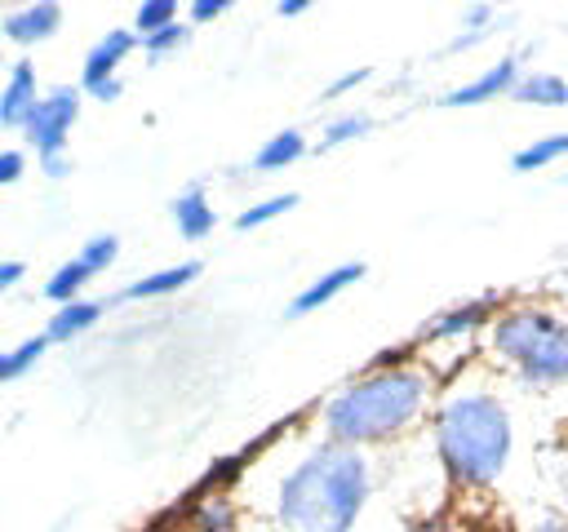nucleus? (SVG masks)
<instances>
[{
	"instance_id": "obj_1",
	"label": "nucleus",
	"mask_w": 568,
	"mask_h": 532,
	"mask_svg": "<svg viewBox=\"0 0 568 532\" xmlns=\"http://www.w3.org/2000/svg\"><path fill=\"white\" fill-rule=\"evenodd\" d=\"M373 497V466L359 448L320 443L280 483L271 523L275 532H355Z\"/></svg>"
},
{
	"instance_id": "obj_2",
	"label": "nucleus",
	"mask_w": 568,
	"mask_h": 532,
	"mask_svg": "<svg viewBox=\"0 0 568 532\" xmlns=\"http://www.w3.org/2000/svg\"><path fill=\"white\" fill-rule=\"evenodd\" d=\"M435 395V377L417 364H373L359 381L324 403V430L333 443L364 448L399 439Z\"/></svg>"
},
{
	"instance_id": "obj_3",
	"label": "nucleus",
	"mask_w": 568,
	"mask_h": 532,
	"mask_svg": "<svg viewBox=\"0 0 568 532\" xmlns=\"http://www.w3.org/2000/svg\"><path fill=\"white\" fill-rule=\"evenodd\" d=\"M435 457L462 488H493L515 452L510 408L493 390H453L435 412Z\"/></svg>"
},
{
	"instance_id": "obj_4",
	"label": "nucleus",
	"mask_w": 568,
	"mask_h": 532,
	"mask_svg": "<svg viewBox=\"0 0 568 532\" xmlns=\"http://www.w3.org/2000/svg\"><path fill=\"white\" fill-rule=\"evenodd\" d=\"M493 359L506 364L524 386H568V319L546 306H506L488 328Z\"/></svg>"
},
{
	"instance_id": "obj_5",
	"label": "nucleus",
	"mask_w": 568,
	"mask_h": 532,
	"mask_svg": "<svg viewBox=\"0 0 568 532\" xmlns=\"http://www.w3.org/2000/svg\"><path fill=\"white\" fill-rule=\"evenodd\" d=\"M80 120V89H53V93H44L36 106H31V115H27V124H22V133H27V142L36 146V155L40 160H58L62 151H67V137H71V124Z\"/></svg>"
},
{
	"instance_id": "obj_6",
	"label": "nucleus",
	"mask_w": 568,
	"mask_h": 532,
	"mask_svg": "<svg viewBox=\"0 0 568 532\" xmlns=\"http://www.w3.org/2000/svg\"><path fill=\"white\" fill-rule=\"evenodd\" d=\"M515 84H519V53H506V58L493 62L484 75L466 80L462 89L444 93L439 102H444V106H479V102H493V98H510Z\"/></svg>"
},
{
	"instance_id": "obj_7",
	"label": "nucleus",
	"mask_w": 568,
	"mask_h": 532,
	"mask_svg": "<svg viewBox=\"0 0 568 532\" xmlns=\"http://www.w3.org/2000/svg\"><path fill=\"white\" fill-rule=\"evenodd\" d=\"M142 44V35H133L129 27H115V31H106L89 53H84V71H80V89H89V84H102V80H115V66L133 53Z\"/></svg>"
},
{
	"instance_id": "obj_8",
	"label": "nucleus",
	"mask_w": 568,
	"mask_h": 532,
	"mask_svg": "<svg viewBox=\"0 0 568 532\" xmlns=\"http://www.w3.org/2000/svg\"><path fill=\"white\" fill-rule=\"evenodd\" d=\"M355 279H364V262H342V266L324 270L320 279H311V284L288 301V319H297V315H311V310L328 306V301H333L342 288H351Z\"/></svg>"
},
{
	"instance_id": "obj_9",
	"label": "nucleus",
	"mask_w": 568,
	"mask_h": 532,
	"mask_svg": "<svg viewBox=\"0 0 568 532\" xmlns=\"http://www.w3.org/2000/svg\"><path fill=\"white\" fill-rule=\"evenodd\" d=\"M497 306H501V297H497V293L475 297V301H462V306H453V310L435 315V319L422 328V341H448V337H462V332L479 328L484 319H493V310H497Z\"/></svg>"
},
{
	"instance_id": "obj_10",
	"label": "nucleus",
	"mask_w": 568,
	"mask_h": 532,
	"mask_svg": "<svg viewBox=\"0 0 568 532\" xmlns=\"http://www.w3.org/2000/svg\"><path fill=\"white\" fill-rule=\"evenodd\" d=\"M58 27H62V9H58L53 0H36V4L13 9V13L4 18V35H9L13 44H40V40H49Z\"/></svg>"
},
{
	"instance_id": "obj_11",
	"label": "nucleus",
	"mask_w": 568,
	"mask_h": 532,
	"mask_svg": "<svg viewBox=\"0 0 568 532\" xmlns=\"http://www.w3.org/2000/svg\"><path fill=\"white\" fill-rule=\"evenodd\" d=\"M36 102H40V93H36V66L31 62H18L9 71V84L0 89V124L4 129H22Z\"/></svg>"
},
{
	"instance_id": "obj_12",
	"label": "nucleus",
	"mask_w": 568,
	"mask_h": 532,
	"mask_svg": "<svg viewBox=\"0 0 568 532\" xmlns=\"http://www.w3.org/2000/svg\"><path fill=\"white\" fill-rule=\"evenodd\" d=\"M173 222H178V235L182 239H204V235H213V226H217V213H213V204H209V195H204V186H186L178 200H173Z\"/></svg>"
},
{
	"instance_id": "obj_13",
	"label": "nucleus",
	"mask_w": 568,
	"mask_h": 532,
	"mask_svg": "<svg viewBox=\"0 0 568 532\" xmlns=\"http://www.w3.org/2000/svg\"><path fill=\"white\" fill-rule=\"evenodd\" d=\"M200 275V262H178V266H164V270H151L142 279H133L115 301H151V297H169L178 288H186L191 279Z\"/></svg>"
},
{
	"instance_id": "obj_14",
	"label": "nucleus",
	"mask_w": 568,
	"mask_h": 532,
	"mask_svg": "<svg viewBox=\"0 0 568 532\" xmlns=\"http://www.w3.org/2000/svg\"><path fill=\"white\" fill-rule=\"evenodd\" d=\"M510 98L519 106H568V84L555 71H528V75H519Z\"/></svg>"
},
{
	"instance_id": "obj_15",
	"label": "nucleus",
	"mask_w": 568,
	"mask_h": 532,
	"mask_svg": "<svg viewBox=\"0 0 568 532\" xmlns=\"http://www.w3.org/2000/svg\"><path fill=\"white\" fill-rule=\"evenodd\" d=\"M102 310H106V301H67V306H58V315L49 319L44 337H49V341H71V337L89 332V328L102 319Z\"/></svg>"
},
{
	"instance_id": "obj_16",
	"label": "nucleus",
	"mask_w": 568,
	"mask_h": 532,
	"mask_svg": "<svg viewBox=\"0 0 568 532\" xmlns=\"http://www.w3.org/2000/svg\"><path fill=\"white\" fill-rule=\"evenodd\" d=\"M302 155H306V137H302L297 129H284V133H275L271 142H262V146H257L253 168H257V173H275V168L297 164Z\"/></svg>"
},
{
	"instance_id": "obj_17",
	"label": "nucleus",
	"mask_w": 568,
	"mask_h": 532,
	"mask_svg": "<svg viewBox=\"0 0 568 532\" xmlns=\"http://www.w3.org/2000/svg\"><path fill=\"white\" fill-rule=\"evenodd\" d=\"M564 155H568V133H550V137H537L532 146L515 151V155H510V168H515V173H537V168H550V164L564 160Z\"/></svg>"
},
{
	"instance_id": "obj_18",
	"label": "nucleus",
	"mask_w": 568,
	"mask_h": 532,
	"mask_svg": "<svg viewBox=\"0 0 568 532\" xmlns=\"http://www.w3.org/2000/svg\"><path fill=\"white\" fill-rule=\"evenodd\" d=\"M93 279V270L80 262V257H71V262H62L53 275H49V284H44V297L49 301H58V306H67V301H80V288Z\"/></svg>"
},
{
	"instance_id": "obj_19",
	"label": "nucleus",
	"mask_w": 568,
	"mask_h": 532,
	"mask_svg": "<svg viewBox=\"0 0 568 532\" xmlns=\"http://www.w3.org/2000/svg\"><path fill=\"white\" fill-rule=\"evenodd\" d=\"M186 532H235V505H231V497H204L191 510V528Z\"/></svg>"
},
{
	"instance_id": "obj_20",
	"label": "nucleus",
	"mask_w": 568,
	"mask_h": 532,
	"mask_svg": "<svg viewBox=\"0 0 568 532\" xmlns=\"http://www.w3.org/2000/svg\"><path fill=\"white\" fill-rule=\"evenodd\" d=\"M288 208H297V195H293V191L271 195V200H257V204H248V208L235 217V231H257V226L275 222V217H280V213H288Z\"/></svg>"
},
{
	"instance_id": "obj_21",
	"label": "nucleus",
	"mask_w": 568,
	"mask_h": 532,
	"mask_svg": "<svg viewBox=\"0 0 568 532\" xmlns=\"http://www.w3.org/2000/svg\"><path fill=\"white\" fill-rule=\"evenodd\" d=\"M169 22H178V0H146V4H138V13H133V31H142V35H155V31H164Z\"/></svg>"
},
{
	"instance_id": "obj_22",
	"label": "nucleus",
	"mask_w": 568,
	"mask_h": 532,
	"mask_svg": "<svg viewBox=\"0 0 568 532\" xmlns=\"http://www.w3.org/2000/svg\"><path fill=\"white\" fill-rule=\"evenodd\" d=\"M373 129V120L368 115H337L328 129H324V151H333V146H342V142H355V137H364Z\"/></svg>"
},
{
	"instance_id": "obj_23",
	"label": "nucleus",
	"mask_w": 568,
	"mask_h": 532,
	"mask_svg": "<svg viewBox=\"0 0 568 532\" xmlns=\"http://www.w3.org/2000/svg\"><path fill=\"white\" fill-rule=\"evenodd\" d=\"M186 40H191V27H186V22H169L164 31H155V35H142V49H146V58H164V53L182 49Z\"/></svg>"
},
{
	"instance_id": "obj_24",
	"label": "nucleus",
	"mask_w": 568,
	"mask_h": 532,
	"mask_svg": "<svg viewBox=\"0 0 568 532\" xmlns=\"http://www.w3.org/2000/svg\"><path fill=\"white\" fill-rule=\"evenodd\" d=\"M115 257H120V239H115V235H93V239L80 248V262H84L93 275H102Z\"/></svg>"
},
{
	"instance_id": "obj_25",
	"label": "nucleus",
	"mask_w": 568,
	"mask_h": 532,
	"mask_svg": "<svg viewBox=\"0 0 568 532\" xmlns=\"http://www.w3.org/2000/svg\"><path fill=\"white\" fill-rule=\"evenodd\" d=\"M44 346H49V337L40 332V337H27L18 350H9V359H13V377H22V372H27V368H31V364L44 355Z\"/></svg>"
},
{
	"instance_id": "obj_26",
	"label": "nucleus",
	"mask_w": 568,
	"mask_h": 532,
	"mask_svg": "<svg viewBox=\"0 0 568 532\" xmlns=\"http://www.w3.org/2000/svg\"><path fill=\"white\" fill-rule=\"evenodd\" d=\"M368 75H373L368 66H355V71H346V75H337V80H333V84L324 89V98H342V93H351V89H359V84H364Z\"/></svg>"
},
{
	"instance_id": "obj_27",
	"label": "nucleus",
	"mask_w": 568,
	"mask_h": 532,
	"mask_svg": "<svg viewBox=\"0 0 568 532\" xmlns=\"http://www.w3.org/2000/svg\"><path fill=\"white\" fill-rule=\"evenodd\" d=\"M22 168H27V160H22V151H0V186H9V182H18V177H22Z\"/></svg>"
},
{
	"instance_id": "obj_28",
	"label": "nucleus",
	"mask_w": 568,
	"mask_h": 532,
	"mask_svg": "<svg viewBox=\"0 0 568 532\" xmlns=\"http://www.w3.org/2000/svg\"><path fill=\"white\" fill-rule=\"evenodd\" d=\"M231 9V0H195L191 4V22H213V18H222Z\"/></svg>"
},
{
	"instance_id": "obj_29",
	"label": "nucleus",
	"mask_w": 568,
	"mask_h": 532,
	"mask_svg": "<svg viewBox=\"0 0 568 532\" xmlns=\"http://www.w3.org/2000/svg\"><path fill=\"white\" fill-rule=\"evenodd\" d=\"M488 22H493V9L488 4H470L466 13H462V31H488Z\"/></svg>"
},
{
	"instance_id": "obj_30",
	"label": "nucleus",
	"mask_w": 568,
	"mask_h": 532,
	"mask_svg": "<svg viewBox=\"0 0 568 532\" xmlns=\"http://www.w3.org/2000/svg\"><path fill=\"white\" fill-rule=\"evenodd\" d=\"M408 532H475V528H466V523H457V519H422V523H413Z\"/></svg>"
},
{
	"instance_id": "obj_31",
	"label": "nucleus",
	"mask_w": 568,
	"mask_h": 532,
	"mask_svg": "<svg viewBox=\"0 0 568 532\" xmlns=\"http://www.w3.org/2000/svg\"><path fill=\"white\" fill-rule=\"evenodd\" d=\"M84 93H89V98H98V102H115V98L124 93V84H120V80H102V84H89Z\"/></svg>"
},
{
	"instance_id": "obj_32",
	"label": "nucleus",
	"mask_w": 568,
	"mask_h": 532,
	"mask_svg": "<svg viewBox=\"0 0 568 532\" xmlns=\"http://www.w3.org/2000/svg\"><path fill=\"white\" fill-rule=\"evenodd\" d=\"M528 532H568V514H546V519H537Z\"/></svg>"
},
{
	"instance_id": "obj_33",
	"label": "nucleus",
	"mask_w": 568,
	"mask_h": 532,
	"mask_svg": "<svg viewBox=\"0 0 568 532\" xmlns=\"http://www.w3.org/2000/svg\"><path fill=\"white\" fill-rule=\"evenodd\" d=\"M22 279V262H0V293Z\"/></svg>"
},
{
	"instance_id": "obj_34",
	"label": "nucleus",
	"mask_w": 568,
	"mask_h": 532,
	"mask_svg": "<svg viewBox=\"0 0 568 532\" xmlns=\"http://www.w3.org/2000/svg\"><path fill=\"white\" fill-rule=\"evenodd\" d=\"M306 9H311V0H280V18H297Z\"/></svg>"
},
{
	"instance_id": "obj_35",
	"label": "nucleus",
	"mask_w": 568,
	"mask_h": 532,
	"mask_svg": "<svg viewBox=\"0 0 568 532\" xmlns=\"http://www.w3.org/2000/svg\"><path fill=\"white\" fill-rule=\"evenodd\" d=\"M40 168H44L49 177H67V168H71V164H67V160L58 155V160H40Z\"/></svg>"
},
{
	"instance_id": "obj_36",
	"label": "nucleus",
	"mask_w": 568,
	"mask_h": 532,
	"mask_svg": "<svg viewBox=\"0 0 568 532\" xmlns=\"http://www.w3.org/2000/svg\"><path fill=\"white\" fill-rule=\"evenodd\" d=\"M4 381H13V359H9V350H0V386Z\"/></svg>"
}]
</instances>
